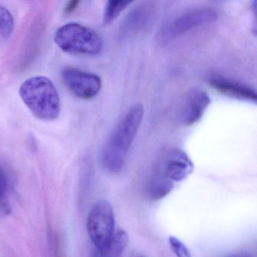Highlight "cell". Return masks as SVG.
I'll use <instances>...</instances> for the list:
<instances>
[{
  "mask_svg": "<svg viewBox=\"0 0 257 257\" xmlns=\"http://www.w3.org/2000/svg\"><path fill=\"white\" fill-rule=\"evenodd\" d=\"M144 114V106L136 103L127 110L112 131L100 154V164L106 172L117 174L124 168Z\"/></svg>",
  "mask_w": 257,
  "mask_h": 257,
  "instance_id": "6da1fadb",
  "label": "cell"
},
{
  "mask_svg": "<svg viewBox=\"0 0 257 257\" xmlns=\"http://www.w3.org/2000/svg\"><path fill=\"white\" fill-rule=\"evenodd\" d=\"M19 94L28 109L40 119L51 121L59 116V94L49 78L42 76L29 78L21 85Z\"/></svg>",
  "mask_w": 257,
  "mask_h": 257,
  "instance_id": "7a4b0ae2",
  "label": "cell"
},
{
  "mask_svg": "<svg viewBox=\"0 0 257 257\" xmlns=\"http://www.w3.org/2000/svg\"><path fill=\"white\" fill-rule=\"evenodd\" d=\"M54 41L64 52L74 55H97L103 49V40L97 32L74 22L58 28Z\"/></svg>",
  "mask_w": 257,
  "mask_h": 257,
  "instance_id": "3957f363",
  "label": "cell"
},
{
  "mask_svg": "<svg viewBox=\"0 0 257 257\" xmlns=\"http://www.w3.org/2000/svg\"><path fill=\"white\" fill-rule=\"evenodd\" d=\"M87 230L95 249H103L115 234L113 208L106 200L97 201L87 219Z\"/></svg>",
  "mask_w": 257,
  "mask_h": 257,
  "instance_id": "277c9868",
  "label": "cell"
},
{
  "mask_svg": "<svg viewBox=\"0 0 257 257\" xmlns=\"http://www.w3.org/2000/svg\"><path fill=\"white\" fill-rule=\"evenodd\" d=\"M217 19V12L210 7L189 10L170 21L162 29L161 39L164 41L174 40L195 28L213 23Z\"/></svg>",
  "mask_w": 257,
  "mask_h": 257,
  "instance_id": "5b68a950",
  "label": "cell"
},
{
  "mask_svg": "<svg viewBox=\"0 0 257 257\" xmlns=\"http://www.w3.org/2000/svg\"><path fill=\"white\" fill-rule=\"evenodd\" d=\"M61 78L72 94L83 100L94 98L101 89L100 76L89 72L67 67L61 73Z\"/></svg>",
  "mask_w": 257,
  "mask_h": 257,
  "instance_id": "8992f818",
  "label": "cell"
},
{
  "mask_svg": "<svg viewBox=\"0 0 257 257\" xmlns=\"http://www.w3.org/2000/svg\"><path fill=\"white\" fill-rule=\"evenodd\" d=\"M162 169L170 180L180 182L193 172L194 165L185 152L174 150L168 154Z\"/></svg>",
  "mask_w": 257,
  "mask_h": 257,
  "instance_id": "52a82bcc",
  "label": "cell"
},
{
  "mask_svg": "<svg viewBox=\"0 0 257 257\" xmlns=\"http://www.w3.org/2000/svg\"><path fill=\"white\" fill-rule=\"evenodd\" d=\"M210 97L201 90L192 91L182 109L180 120L182 124L189 126L198 122L210 104Z\"/></svg>",
  "mask_w": 257,
  "mask_h": 257,
  "instance_id": "ba28073f",
  "label": "cell"
},
{
  "mask_svg": "<svg viewBox=\"0 0 257 257\" xmlns=\"http://www.w3.org/2000/svg\"><path fill=\"white\" fill-rule=\"evenodd\" d=\"M210 86L222 94L246 101L256 102L255 91L250 87L220 76H213L209 80Z\"/></svg>",
  "mask_w": 257,
  "mask_h": 257,
  "instance_id": "9c48e42d",
  "label": "cell"
},
{
  "mask_svg": "<svg viewBox=\"0 0 257 257\" xmlns=\"http://www.w3.org/2000/svg\"><path fill=\"white\" fill-rule=\"evenodd\" d=\"M174 188L172 180H170L162 169L156 171L147 185V197L150 201H158L168 195Z\"/></svg>",
  "mask_w": 257,
  "mask_h": 257,
  "instance_id": "30bf717a",
  "label": "cell"
},
{
  "mask_svg": "<svg viewBox=\"0 0 257 257\" xmlns=\"http://www.w3.org/2000/svg\"><path fill=\"white\" fill-rule=\"evenodd\" d=\"M128 243V235L126 231L118 230L114 234L112 240L103 249H94L91 257H121Z\"/></svg>",
  "mask_w": 257,
  "mask_h": 257,
  "instance_id": "8fae6325",
  "label": "cell"
},
{
  "mask_svg": "<svg viewBox=\"0 0 257 257\" xmlns=\"http://www.w3.org/2000/svg\"><path fill=\"white\" fill-rule=\"evenodd\" d=\"M148 9L146 8L144 6L135 8L132 10L128 16L124 21V24L121 28V34L122 37H128L135 34L137 31H139L142 26L149 19Z\"/></svg>",
  "mask_w": 257,
  "mask_h": 257,
  "instance_id": "7c38bea8",
  "label": "cell"
},
{
  "mask_svg": "<svg viewBox=\"0 0 257 257\" xmlns=\"http://www.w3.org/2000/svg\"><path fill=\"white\" fill-rule=\"evenodd\" d=\"M15 21L13 15L6 7L0 6V39L7 40L14 31Z\"/></svg>",
  "mask_w": 257,
  "mask_h": 257,
  "instance_id": "4fadbf2b",
  "label": "cell"
},
{
  "mask_svg": "<svg viewBox=\"0 0 257 257\" xmlns=\"http://www.w3.org/2000/svg\"><path fill=\"white\" fill-rule=\"evenodd\" d=\"M132 1L127 0H111L106 4L105 7L104 15H103V22L104 23H110L115 20L120 13L132 4Z\"/></svg>",
  "mask_w": 257,
  "mask_h": 257,
  "instance_id": "5bb4252c",
  "label": "cell"
},
{
  "mask_svg": "<svg viewBox=\"0 0 257 257\" xmlns=\"http://www.w3.org/2000/svg\"><path fill=\"white\" fill-rule=\"evenodd\" d=\"M168 241H169L170 246H171V249L175 254L176 256L192 257L187 246L181 240H179L177 237L171 236Z\"/></svg>",
  "mask_w": 257,
  "mask_h": 257,
  "instance_id": "9a60e30c",
  "label": "cell"
},
{
  "mask_svg": "<svg viewBox=\"0 0 257 257\" xmlns=\"http://www.w3.org/2000/svg\"><path fill=\"white\" fill-rule=\"evenodd\" d=\"M11 213V206L7 194L0 190V214L8 215Z\"/></svg>",
  "mask_w": 257,
  "mask_h": 257,
  "instance_id": "2e32d148",
  "label": "cell"
},
{
  "mask_svg": "<svg viewBox=\"0 0 257 257\" xmlns=\"http://www.w3.org/2000/svg\"><path fill=\"white\" fill-rule=\"evenodd\" d=\"M10 186L11 184H10V180L8 175L2 168H0V190L7 194V191L10 189Z\"/></svg>",
  "mask_w": 257,
  "mask_h": 257,
  "instance_id": "e0dca14e",
  "label": "cell"
},
{
  "mask_svg": "<svg viewBox=\"0 0 257 257\" xmlns=\"http://www.w3.org/2000/svg\"><path fill=\"white\" fill-rule=\"evenodd\" d=\"M79 1H71V2L68 3L64 8V12L65 13H70L74 11L76 8H77L78 5H79Z\"/></svg>",
  "mask_w": 257,
  "mask_h": 257,
  "instance_id": "ac0fdd59",
  "label": "cell"
},
{
  "mask_svg": "<svg viewBox=\"0 0 257 257\" xmlns=\"http://www.w3.org/2000/svg\"><path fill=\"white\" fill-rule=\"evenodd\" d=\"M228 257H252L251 255H248V254L246 253H238V254H234V255H230Z\"/></svg>",
  "mask_w": 257,
  "mask_h": 257,
  "instance_id": "d6986e66",
  "label": "cell"
},
{
  "mask_svg": "<svg viewBox=\"0 0 257 257\" xmlns=\"http://www.w3.org/2000/svg\"><path fill=\"white\" fill-rule=\"evenodd\" d=\"M140 257H145V256H140Z\"/></svg>",
  "mask_w": 257,
  "mask_h": 257,
  "instance_id": "ffe728a7",
  "label": "cell"
}]
</instances>
